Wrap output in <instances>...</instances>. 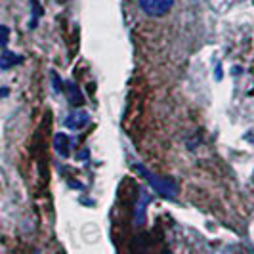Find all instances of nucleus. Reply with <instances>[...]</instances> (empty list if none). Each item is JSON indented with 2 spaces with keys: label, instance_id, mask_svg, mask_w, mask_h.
Wrapping results in <instances>:
<instances>
[{
  "label": "nucleus",
  "instance_id": "obj_1",
  "mask_svg": "<svg viewBox=\"0 0 254 254\" xmlns=\"http://www.w3.org/2000/svg\"><path fill=\"white\" fill-rule=\"evenodd\" d=\"M136 170L142 174L144 178H146L147 182L151 184V187L160 193L162 197H166V199H174L176 197V193H178V187L174 184L172 180H166V178H160V176H155V174L151 172V170H147L144 168L142 164H136Z\"/></svg>",
  "mask_w": 254,
  "mask_h": 254
},
{
  "label": "nucleus",
  "instance_id": "obj_2",
  "mask_svg": "<svg viewBox=\"0 0 254 254\" xmlns=\"http://www.w3.org/2000/svg\"><path fill=\"white\" fill-rule=\"evenodd\" d=\"M142 10L147 13V15H153V17H159V15H164L168 13V10L172 8L174 0H138Z\"/></svg>",
  "mask_w": 254,
  "mask_h": 254
},
{
  "label": "nucleus",
  "instance_id": "obj_3",
  "mask_svg": "<svg viewBox=\"0 0 254 254\" xmlns=\"http://www.w3.org/2000/svg\"><path fill=\"white\" fill-rule=\"evenodd\" d=\"M90 120V115L84 113V111H79V113H73L69 115V119H65V126L71 128V130H80L82 126H86Z\"/></svg>",
  "mask_w": 254,
  "mask_h": 254
},
{
  "label": "nucleus",
  "instance_id": "obj_4",
  "mask_svg": "<svg viewBox=\"0 0 254 254\" xmlns=\"http://www.w3.org/2000/svg\"><path fill=\"white\" fill-rule=\"evenodd\" d=\"M53 146H55V151L59 153V155H63L67 157L69 155V147H71V140H69V136L67 134H55V138H53Z\"/></svg>",
  "mask_w": 254,
  "mask_h": 254
},
{
  "label": "nucleus",
  "instance_id": "obj_5",
  "mask_svg": "<svg viewBox=\"0 0 254 254\" xmlns=\"http://www.w3.org/2000/svg\"><path fill=\"white\" fill-rule=\"evenodd\" d=\"M21 61H23L21 55L13 52H4L0 55V69H12L13 65H19Z\"/></svg>",
  "mask_w": 254,
  "mask_h": 254
},
{
  "label": "nucleus",
  "instance_id": "obj_6",
  "mask_svg": "<svg viewBox=\"0 0 254 254\" xmlns=\"http://www.w3.org/2000/svg\"><path fill=\"white\" fill-rule=\"evenodd\" d=\"M69 100H71L73 105H80L84 102V98H82V94H80L77 84H69Z\"/></svg>",
  "mask_w": 254,
  "mask_h": 254
},
{
  "label": "nucleus",
  "instance_id": "obj_7",
  "mask_svg": "<svg viewBox=\"0 0 254 254\" xmlns=\"http://www.w3.org/2000/svg\"><path fill=\"white\" fill-rule=\"evenodd\" d=\"M8 39H10V29L6 25H0V48L8 44Z\"/></svg>",
  "mask_w": 254,
  "mask_h": 254
},
{
  "label": "nucleus",
  "instance_id": "obj_8",
  "mask_svg": "<svg viewBox=\"0 0 254 254\" xmlns=\"http://www.w3.org/2000/svg\"><path fill=\"white\" fill-rule=\"evenodd\" d=\"M52 82H53V90L55 92H61V79L55 73H52Z\"/></svg>",
  "mask_w": 254,
  "mask_h": 254
}]
</instances>
